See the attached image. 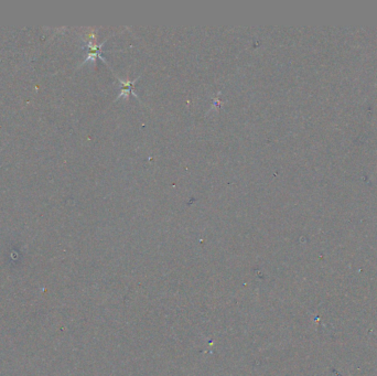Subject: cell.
<instances>
[{
  "label": "cell",
  "mask_w": 377,
  "mask_h": 376,
  "mask_svg": "<svg viewBox=\"0 0 377 376\" xmlns=\"http://www.w3.org/2000/svg\"><path fill=\"white\" fill-rule=\"evenodd\" d=\"M121 83H122V85H124V86H122V90H121V93L119 94V97L122 96V95H125V96L127 97L130 92H133V84L136 83V81H127V82H121Z\"/></svg>",
  "instance_id": "6da1fadb"
}]
</instances>
